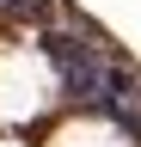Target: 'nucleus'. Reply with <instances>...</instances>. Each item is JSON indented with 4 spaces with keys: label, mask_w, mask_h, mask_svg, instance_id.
<instances>
[{
    "label": "nucleus",
    "mask_w": 141,
    "mask_h": 147,
    "mask_svg": "<svg viewBox=\"0 0 141 147\" xmlns=\"http://www.w3.org/2000/svg\"><path fill=\"white\" fill-rule=\"evenodd\" d=\"M37 49H43V61L55 67V80H61V92H67L74 104L98 110L104 98H111V55H104L98 43L67 37V31H43Z\"/></svg>",
    "instance_id": "obj_1"
},
{
    "label": "nucleus",
    "mask_w": 141,
    "mask_h": 147,
    "mask_svg": "<svg viewBox=\"0 0 141 147\" xmlns=\"http://www.w3.org/2000/svg\"><path fill=\"white\" fill-rule=\"evenodd\" d=\"M0 18H19V25H49L55 6L49 0H0Z\"/></svg>",
    "instance_id": "obj_2"
}]
</instances>
